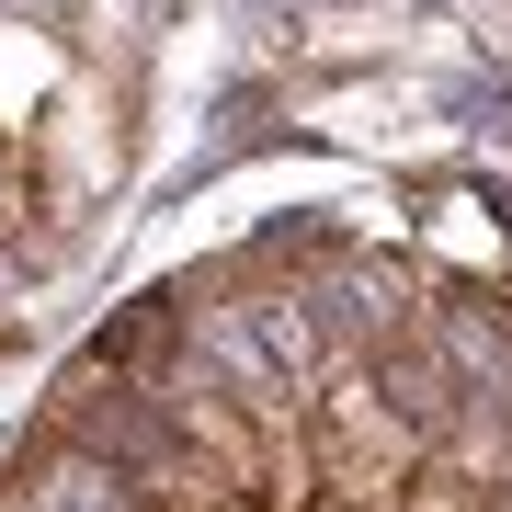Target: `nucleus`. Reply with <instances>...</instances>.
I'll use <instances>...</instances> for the list:
<instances>
[{"instance_id":"nucleus-1","label":"nucleus","mask_w":512,"mask_h":512,"mask_svg":"<svg viewBox=\"0 0 512 512\" xmlns=\"http://www.w3.org/2000/svg\"><path fill=\"white\" fill-rule=\"evenodd\" d=\"M57 433L92 444L103 467H126L137 490H160V478L194 456V444H183V410H171V387H160V376H114V365H92V353H80V376L57 387Z\"/></svg>"}]
</instances>
